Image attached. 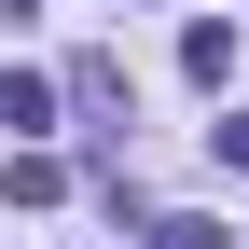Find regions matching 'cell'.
Returning <instances> with one entry per match:
<instances>
[{"mask_svg": "<svg viewBox=\"0 0 249 249\" xmlns=\"http://www.w3.org/2000/svg\"><path fill=\"white\" fill-rule=\"evenodd\" d=\"M70 111L97 124V139H124V70H111V55H83V70H70Z\"/></svg>", "mask_w": 249, "mask_h": 249, "instance_id": "6da1fadb", "label": "cell"}, {"mask_svg": "<svg viewBox=\"0 0 249 249\" xmlns=\"http://www.w3.org/2000/svg\"><path fill=\"white\" fill-rule=\"evenodd\" d=\"M180 70H194V83H235V28L194 14V28H180Z\"/></svg>", "mask_w": 249, "mask_h": 249, "instance_id": "7a4b0ae2", "label": "cell"}, {"mask_svg": "<svg viewBox=\"0 0 249 249\" xmlns=\"http://www.w3.org/2000/svg\"><path fill=\"white\" fill-rule=\"evenodd\" d=\"M0 124H14V139H28V124H55V83H42V70H0Z\"/></svg>", "mask_w": 249, "mask_h": 249, "instance_id": "3957f363", "label": "cell"}, {"mask_svg": "<svg viewBox=\"0 0 249 249\" xmlns=\"http://www.w3.org/2000/svg\"><path fill=\"white\" fill-rule=\"evenodd\" d=\"M152 249H222V222H194V208H180V222H152Z\"/></svg>", "mask_w": 249, "mask_h": 249, "instance_id": "277c9868", "label": "cell"}, {"mask_svg": "<svg viewBox=\"0 0 249 249\" xmlns=\"http://www.w3.org/2000/svg\"><path fill=\"white\" fill-rule=\"evenodd\" d=\"M208 152H222V166H249V111H222V124H208Z\"/></svg>", "mask_w": 249, "mask_h": 249, "instance_id": "5b68a950", "label": "cell"}]
</instances>
